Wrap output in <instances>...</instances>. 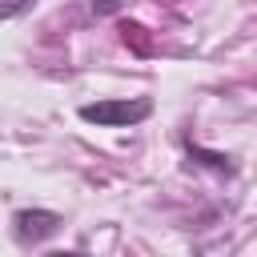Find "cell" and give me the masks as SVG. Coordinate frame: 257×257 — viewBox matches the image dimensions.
I'll return each mask as SVG.
<instances>
[{
    "label": "cell",
    "mask_w": 257,
    "mask_h": 257,
    "mask_svg": "<svg viewBox=\"0 0 257 257\" xmlns=\"http://www.w3.org/2000/svg\"><path fill=\"white\" fill-rule=\"evenodd\" d=\"M96 12H120V0H92Z\"/></svg>",
    "instance_id": "cell-5"
},
{
    "label": "cell",
    "mask_w": 257,
    "mask_h": 257,
    "mask_svg": "<svg viewBox=\"0 0 257 257\" xmlns=\"http://www.w3.org/2000/svg\"><path fill=\"white\" fill-rule=\"evenodd\" d=\"M189 157H197L201 165H209V169H217V173H233V169H237L225 153H205L201 145H189Z\"/></svg>",
    "instance_id": "cell-3"
},
{
    "label": "cell",
    "mask_w": 257,
    "mask_h": 257,
    "mask_svg": "<svg viewBox=\"0 0 257 257\" xmlns=\"http://www.w3.org/2000/svg\"><path fill=\"white\" fill-rule=\"evenodd\" d=\"M12 225H16V237L20 241H48L56 229H60V217L56 213H48V209H16V217H12Z\"/></svg>",
    "instance_id": "cell-2"
},
{
    "label": "cell",
    "mask_w": 257,
    "mask_h": 257,
    "mask_svg": "<svg viewBox=\"0 0 257 257\" xmlns=\"http://www.w3.org/2000/svg\"><path fill=\"white\" fill-rule=\"evenodd\" d=\"M145 116H153V100L149 96H124V100H92L80 104V120L100 124V128H133Z\"/></svg>",
    "instance_id": "cell-1"
},
{
    "label": "cell",
    "mask_w": 257,
    "mask_h": 257,
    "mask_svg": "<svg viewBox=\"0 0 257 257\" xmlns=\"http://www.w3.org/2000/svg\"><path fill=\"white\" fill-rule=\"evenodd\" d=\"M32 4H36V0H4L0 12H4V20H16V16H20L24 8H32Z\"/></svg>",
    "instance_id": "cell-4"
}]
</instances>
